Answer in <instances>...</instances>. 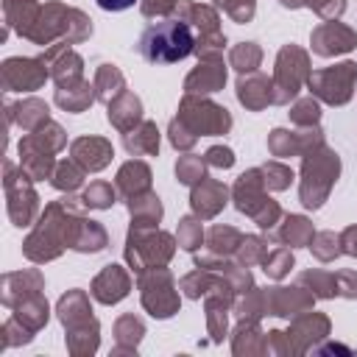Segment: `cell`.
Listing matches in <instances>:
<instances>
[{"label":"cell","instance_id":"cell-17","mask_svg":"<svg viewBox=\"0 0 357 357\" xmlns=\"http://www.w3.org/2000/svg\"><path fill=\"white\" fill-rule=\"evenodd\" d=\"M206 156H209V162H212V165H223V167H229V165L234 162V156H231V151H229V148H212Z\"/></svg>","mask_w":357,"mask_h":357},{"label":"cell","instance_id":"cell-1","mask_svg":"<svg viewBox=\"0 0 357 357\" xmlns=\"http://www.w3.org/2000/svg\"><path fill=\"white\" fill-rule=\"evenodd\" d=\"M195 50V36L187 20H165L156 22L151 28H145V33L139 36V53L151 61V64H173L187 59Z\"/></svg>","mask_w":357,"mask_h":357},{"label":"cell","instance_id":"cell-15","mask_svg":"<svg viewBox=\"0 0 357 357\" xmlns=\"http://www.w3.org/2000/svg\"><path fill=\"white\" fill-rule=\"evenodd\" d=\"M192 223H195L192 218L181 220V245H184V248H195L198 240H201V229H195Z\"/></svg>","mask_w":357,"mask_h":357},{"label":"cell","instance_id":"cell-10","mask_svg":"<svg viewBox=\"0 0 357 357\" xmlns=\"http://www.w3.org/2000/svg\"><path fill=\"white\" fill-rule=\"evenodd\" d=\"M84 201L89 204V206H109V204H114V192H112V187L109 184H92L89 190H86V195H84Z\"/></svg>","mask_w":357,"mask_h":357},{"label":"cell","instance_id":"cell-8","mask_svg":"<svg viewBox=\"0 0 357 357\" xmlns=\"http://www.w3.org/2000/svg\"><path fill=\"white\" fill-rule=\"evenodd\" d=\"M137 117H139V100H137L134 95H123L120 103L109 106V120H112L117 128H128L131 120H137Z\"/></svg>","mask_w":357,"mask_h":357},{"label":"cell","instance_id":"cell-14","mask_svg":"<svg viewBox=\"0 0 357 357\" xmlns=\"http://www.w3.org/2000/svg\"><path fill=\"white\" fill-rule=\"evenodd\" d=\"M284 237L290 243H304L310 237V226L304 218H287V229H284Z\"/></svg>","mask_w":357,"mask_h":357},{"label":"cell","instance_id":"cell-6","mask_svg":"<svg viewBox=\"0 0 357 357\" xmlns=\"http://www.w3.org/2000/svg\"><path fill=\"white\" fill-rule=\"evenodd\" d=\"M223 201H226V187H220V184H215V181H206V184H201L195 192H192V206H195V212L198 215H215L220 206H223Z\"/></svg>","mask_w":357,"mask_h":357},{"label":"cell","instance_id":"cell-18","mask_svg":"<svg viewBox=\"0 0 357 357\" xmlns=\"http://www.w3.org/2000/svg\"><path fill=\"white\" fill-rule=\"evenodd\" d=\"M137 0H98V6L103 8V11H126V8H131Z\"/></svg>","mask_w":357,"mask_h":357},{"label":"cell","instance_id":"cell-16","mask_svg":"<svg viewBox=\"0 0 357 357\" xmlns=\"http://www.w3.org/2000/svg\"><path fill=\"white\" fill-rule=\"evenodd\" d=\"M170 8H173V0H145V3H142V11H145L148 17L165 14V11H170Z\"/></svg>","mask_w":357,"mask_h":357},{"label":"cell","instance_id":"cell-2","mask_svg":"<svg viewBox=\"0 0 357 357\" xmlns=\"http://www.w3.org/2000/svg\"><path fill=\"white\" fill-rule=\"evenodd\" d=\"M354 73H357V64L346 61V64H340V67H335V70L315 73V75L310 78V86H312L315 92H321L329 103H343V100H349V95H351Z\"/></svg>","mask_w":357,"mask_h":357},{"label":"cell","instance_id":"cell-4","mask_svg":"<svg viewBox=\"0 0 357 357\" xmlns=\"http://www.w3.org/2000/svg\"><path fill=\"white\" fill-rule=\"evenodd\" d=\"M45 78V70L36 61L8 59L6 61V86L8 89H36Z\"/></svg>","mask_w":357,"mask_h":357},{"label":"cell","instance_id":"cell-3","mask_svg":"<svg viewBox=\"0 0 357 357\" xmlns=\"http://www.w3.org/2000/svg\"><path fill=\"white\" fill-rule=\"evenodd\" d=\"M312 45H315V53L321 56H332V53H340V50H351L357 45V36L343 28V25H321L315 33H312Z\"/></svg>","mask_w":357,"mask_h":357},{"label":"cell","instance_id":"cell-13","mask_svg":"<svg viewBox=\"0 0 357 357\" xmlns=\"http://www.w3.org/2000/svg\"><path fill=\"white\" fill-rule=\"evenodd\" d=\"M53 184L59 187V190H73V187H78L81 184V173L73 167V165H61L59 167V173H56V178H53Z\"/></svg>","mask_w":357,"mask_h":357},{"label":"cell","instance_id":"cell-9","mask_svg":"<svg viewBox=\"0 0 357 357\" xmlns=\"http://www.w3.org/2000/svg\"><path fill=\"white\" fill-rule=\"evenodd\" d=\"M126 148H128V151H134V153H139V151L153 153V151L159 148V131H156V126L145 123V126H142V131L137 134V139H134V137H126Z\"/></svg>","mask_w":357,"mask_h":357},{"label":"cell","instance_id":"cell-5","mask_svg":"<svg viewBox=\"0 0 357 357\" xmlns=\"http://www.w3.org/2000/svg\"><path fill=\"white\" fill-rule=\"evenodd\" d=\"M73 153H75L89 170H100V167L109 162L112 148H109L103 139H78V142L73 145Z\"/></svg>","mask_w":357,"mask_h":357},{"label":"cell","instance_id":"cell-11","mask_svg":"<svg viewBox=\"0 0 357 357\" xmlns=\"http://www.w3.org/2000/svg\"><path fill=\"white\" fill-rule=\"evenodd\" d=\"M259 61V50L254 47V45H243V47H237L234 53H231V64L237 67V70H251L254 64Z\"/></svg>","mask_w":357,"mask_h":357},{"label":"cell","instance_id":"cell-12","mask_svg":"<svg viewBox=\"0 0 357 357\" xmlns=\"http://www.w3.org/2000/svg\"><path fill=\"white\" fill-rule=\"evenodd\" d=\"M176 173H178V181H184V184H192V181L204 178L201 162H192V159H181L178 167H176Z\"/></svg>","mask_w":357,"mask_h":357},{"label":"cell","instance_id":"cell-7","mask_svg":"<svg viewBox=\"0 0 357 357\" xmlns=\"http://www.w3.org/2000/svg\"><path fill=\"white\" fill-rule=\"evenodd\" d=\"M223 81H226V70H223L220 64H209V67L195 70V73L187 78V89H195V92H215Z\"/></svg>","mask_w":357,"mask_h":357}]
</instances>
